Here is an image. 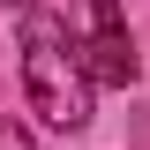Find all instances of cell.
<instances>
[{
	"instance_id": "6da1fadb",
	"label": "cell",
	"mask_w": 150,
	"mask_h": 150,
	"mask_svg": "<svg viewBox=\"0 0 150 150\" xmlns=\"http://www.w3.org/2000/svg\"><path fill=\"white\" fill-rule=\"evenodd\" d=\"M90 83L98 75L83 68L68 23H53V15L23 23V90H30V105H38L45 128H60V135L83 128V120H90Z\"/></svg>"
},
{
	"instance_id": "7a4b0ae2",
	"label": "cell",
	"mask_w": 150,
	"mask_h": 150,
	"mask_svg": "<svg viewBox=\"0 0 150 150\" xmlns=\"http://www.w3.org/2000/svg\"><path fill=\"white\" fill-rule=\"evenodd\" d=\"M68 38H75V53H83V68L98 83H135L143 75L135 38L120 23V0H68Z\"/></svg>"
},
{
	"instance_id": "3957f363",
	"label": "cell",
	"mask_w": 150,
	"mask_h": 150,
	"mask_svg": "<svg viewBox=\"0 0 150 150\" xmlns=\"http://www.w3.org/2000/svg\"><path fill=\"white\" fill-rule=\"evenodd\" d=\"M0 150H30V135H23L15 120H8V112H0Z\"/></svg>"
},
{
	"instance_id": "277c9868",
	"label": "cell",
	"mask_w": 150,
	"mask_h": 150,
	"mask_svg": "<svg viewBox=\"0 0 150 150\" xmlns=\"http://www.w3.org/2000/svg\"><path fill=\"white\" fill-rule=\"evenodd\" d=\"M8 8H30V0H8Z\"/></svg>"
}]
</instances>
